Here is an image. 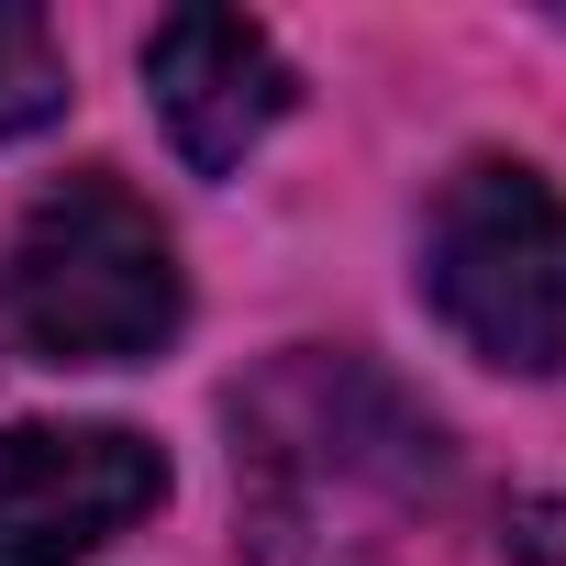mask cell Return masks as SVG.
<instances>
[{
    "label": "cell",
    "mask_w": 566,
    "mask_h": 566,
    "mask_svg": "<svg viewBox=\"0 0 566 566\" xmlns=\"http://www.w3.org/2000/svg\"><path fill=\"white\" fill-rule=\"evenodd\" d=\"M233 522L255 566H433L455 433L356 345H290L233 400Z\"/></svg>",
    "instance_id": "cell-1"
},
{
    "label": "cell",
    "mask_w": 566,
    "mask_h": 566,
    "mask_svg": "<svg viewBox=\"0 0 566 566\" xmlns=\"http://www.w3.org/2000/svg\"><path fill=\"white\" fill-rule=\"evenodd\" d=\"M0 323L23 334L34 367H145L178 345L189 323V277H178V233L156 222V200L112 167L56 178L0 266Z\"/></svg>",
    "instance_id": "cell-2"
},
{
    "label": "cell",
    "mask_w": 566,
    "mask_h": 566,
    "mask_svg": "<svg viewBox=\"0 0 566 566\" xmlns=\"http://www.w3.org/2000/svg\"><path fill=\"white\" fill-rule=\"evenodd\" d=\"M422 301L478 367L555 378L566 367V189L522 156H467L422 222Z\"/></svg>",
    "instance_id": "cell-3"
},
{
    "label": "cell",
    "mask_w": 566,
    "mask_h": 566,
    "mask_svg": "<svg viewBox=\"0 0 566 566\" xmlns=\"http://www.w3.org/2000/svg\"><path fill=\"white\" fill-rule=\"evenodd\" d=\"M167 500V444L134 422H12L0 433V566H90Z\"/></svg>",
    "instance_id": "cell-4"
},
{
    "label": "cell",
    "mask_w": 566,
    "mask_h": 566,
    "mask_svg": "<svg viewBox=\"0 0 566 566\" xmlns=\"http://www.w3.org/2000/svg\"><path fill=\"white\" fill-rule=\"evenodd\" d=\"M145 90H156V123H167L189 178H233L277 123L301 112V67L277 56V34L244 23V12H167L145 34Z\"/></svg>",
    "instance_id": "cell-5"
},
{
    "label": "cell",
    "mask_w": 566,
    "mask_h": 566,
    "mask_svg": "<svg viewBox=\"0 0 566 566\" xmlns=\"http://www.w3.org/2000/svg\"><path fill=\"white\" fill-rule=\"evenodd\" d=\"M67 112V45L34 0H0V145H23Z\"/></svg>",
    "instance_id": "cell-6"
},
{
    "label": "cell",
    "mask_w": 566,
    "mask_h": 566,
    "mask_svg": "<svg viewBox=\"0 0 566 566\" xmlns=\"http://www.w3.org/2000/svg\"><path fill=\"white\" fill-rule=\"evenodd\" d=\"M511 544H522V566H566V500H511Z\"/></svg>",
    "instance_id": "cell-7"
}]
</instances>
